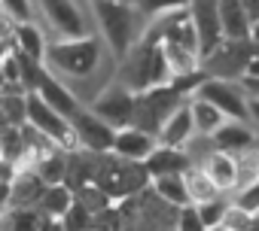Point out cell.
<instances>
[{
  "mask_svg": "<svg viewBox=\"0 0 259 231\" xmlns=\"http://www.w3.org/2000/svg\"><path fill=\"white\" fill-rule=\"evenodd\" d=\"M183 183H186V192H189V201L192 204H207L213 198H220L223 192L213 186V180L207 177V170L201 164H192L186 174H183Z\"/></svg>",
  "mask_w": 259,
  "mask_h": 231,
  "instance_id": "cell-22",
  "label": "cell"
},
{
  "mask_svg": "<svg viewBox=\"0 0 259 231\" xmlns=\"http://www.w3.org/2000/svg\"><path fill=\"white\" fill-rule=\"evenodd\" d=\"M156 146H159V137H153V134L135 128V125H128V128L116 131L113 155H119V158H125V161H141V164H144V161L156 152Z\"/></svg>",
  "mask_w": 259,
  "mask_h": 231,
  "instance_id": "cell-13",
  "label": "cell"
},
{
  "mask_svg": "<svg viewBox=\"0 0 259 231\" xmlns=\"http://www.w3.org/2000/svg\"><path fill=\"white\" fill-rule=\"evenodd\" d=\"M64 228L67 231H92V225H95V213L85 207V204H79V201H73V207L64 213Z\"/></svg>",
  "mask_w": 259,
  "mask_h": 231,
  "instance_id": "cell-34",
  "label": "cell"
},
{
  "mask_svg": "<svg viewBox=\"0 0 259 231\" xmlns=\"http://www.w3.org/2000/svg\"><path fill=\"white\" fill-rule=\"evenodd\" d=\"M253 219H256V216H250V213H244L241 207H235V204H232V207L226 210V219H223V225H226L229 231H244V228H247Z\"/></svg>",
  "mask_w": 259,
  "mask_h": 231,
  "instance_id": "cell-38",
  "label": "cell"
},
{
  "mask_svg": "<svg viewBox=\"0 0 259 231\" xmlns=\"http://www.w3.org/2000/svg\"><path fill=\"white\" fill-rule=\"evenodd\" d=\"M4 213H7V207H0V222H4Z\"/></svg>",
  "mask_w": 259,
  "mask_h": 231,
  "instance_id": "cell-50",
  "label": "cell"
},
{
  "mask_svg": "<svg viewBox=\"0 0 259 231\" xmlns=\"http://www.w3.org/2000/svg\"><path fill=\"white\" fill-rule=\"evenodd\" d=\"M13 40H16V49H19V52L31 55V58H37V61L46 58V46H49V43L43 40V34H40V28H37L34 22H16Z\"/></svg>",
  "mask_w": 259,
  "mask_h": 231,
  "instance_id": "cell-23",
  "label": "cell"
},
{
  "mask_svg": "<svg viewBox=\"0 0 259 231\" xmlns=\"http://www.w3.org/2000/svg\"><path fill=\"white\" fill-rule=\"evenodd\" d=\"M92 112L101 116L107 125H113L116 131L132 125V116H135V91L119 85H107L95 100H92Z\"/></svg>",
  "mask_w": 259,
  "mask_h": 231,
  "instance_id": "cell-9",
  "label": "cell"
},
{
  "mask_svg": "<svg viewBox=\"0 0 259 231\" xmlns=\"http://www.w3.org/2000/svg\"><path fill=\"white\" fill-rule=\"evenodd\" d=\"M73 201H76V192L67 183H58V186H49L46 189V195L40 198L37 210L43 216H49V219H64V213L73 207Z\"/></svg>",
  "mask_w": 259,
  "mask_h": 231,
  "instance_id": "cell-21",
  "label": "cell"
},
{
  "mask_svg": "<svg viewBox=\"0 0 259 231\" xmlns=\"http://www.w3.org/2000/svg\"><path fill=\"white\" fill-rule=\"evenodd\" d=\"M220 22H223L226 40H250L253 22L247 19L241 0H220Z\"/></svg>",
  "mask_w": 259,
  "mask_h": 231,
  "instance_id": "cell-20",
  "label": "cell"
},
{
  "mask_svg": "<svg viewBox=\"0 0 259 231\" xmlns=\"http://www.w3.org/2000/svg\"><path fill=\"white\" fill-rule=\"evenodd\" d=\"M0 16H7V7H4V4H0Z\"/></svg>",
  "mask_w": 259,
  "mask_h": 231,
  "instance_id": "cell-51",
  "label": "cell"
},
{
  "mask_svg": "<svg viewBox=\"0 0 259 231\" xmlns=\"http://www.w3.org/2000/svg\"><path fill=\"white\" fill-rule=\"evenodd\" d=\"M177 231H207L204 222H201V216H198V207L195 204L180 207V213H177Z\"/></svg>",
  "mask_w": 259,
  "mask_h": 231,
  "instance_id": "cell-37",
  "label": "cell"
},
{
  "mask_svg": "<svg viewBox=\"0 0 259 231\" xmlns=\"http://www.w3.org/2000/svg\"><path fill=\"white\" fill-rule=\"evenodd\" d=\"M7 128H13V122L7 119V112H4V109H0V134H4Z\"/></svg>",
  "mask_w": 259,
  "mask_h": 231,
  "instance_id": "cell-46",
  "label": "cell"
},
{
  "mask_svg": "<svg viewBox=\"0 0 259 231\" xmlns=\"http://www.w3.org/2000/svg\"><path fill=\"white\" fill-rule=\"evenodd\" d=\"M259 55V43L253 40H223L207 58H201V67L207 76L217 79H244L250 61Z\"/></svg>",
  "mask_w": 259,
  "mask_h": 231,
  "instance_id": "cell-6",
  "label": "cell"
},
{
  "mask_svg": "<svg viewBox=\"0 0 259 231\" xmlns=\"http://www.w3.org/2000/svg\"><path fill=\"white\" fill-rule=\"evenodd\" d=\"M192 155L186 149H174V146H156V152L144 161L150 180H159V177H183L189 167H192Z\"/></svg>",
  "mask_w": 259,
  "mask_h": 231,
  "instance_id": "cell-14",
  "label": "cell"
},
{
  "mask_svg": "<svg viewBox=\"0 0 259 231\" xmlns=\"http://www.w3.org/2000/svg\"><path fill=\"white\" fill-rule=\"evenodd\" d=\"M0 109L7 112V119L13 125H28V91L25 88H16V85H7L0 91Z\"/></svg>",
  "mask_w": 259,
  "mask_h": 231,
  "instance_id": "cell-27",
  "label": "cell"
},
{
  "mask_svg": "<svg viewBox=\"0 0 259 231\" xmlns=\"http://www.w3.org/2000/svg\"><path fill=\"white\" fill-rule=\"evenodd\" d=\"M192 119H195V131L201 134V137H213L220 128H223V122H226V116L213 106V103H207V100H201V97H195L192 103Z\"/></svg>",
  "mask_w": 259,
  "mask_h": 231,
  "instance_id": "cell-26",
  "label": "cell"
},
{
  "mask_svg": "<svg viewBox=\"0 0 259 231\" xmlns=\"http://www.w3.org/2000/svg\"><path fill=\"white\" fill-rule=\"evenodd\" d=\"M244 91H247V88L238 85L235 79H217V76H207L195 97L213 103V106L226 116V119L247 122V119H250V100L244 97Z\"/></svg>",
  "mask_w": 259,
  "mask_h": 231,
  "instance_id": "cell-7",
  "label": "cell"
},
{
  "mask_svg": "<svg viewBox=\"0 0 259 231\" xmlns=\"http://www.w3.org/2000/svg\"><path fill=\"white\" fill-rule=\"evenodd\" d=\"M10 195H13V183H0V207H10Z\"/></svg>",
  "mask_w": 259,
  "mask_h": 231,
  "instance_id": "cell-42",
  "label": "cell"
},
{
  "mask_svg": "<svg viewBox=\"0 0 259 231\" xmlns=\"http://www.w3.org/2000/svg\"><path fill=\"white\" fill-rule=\"evenodd\" d=\"M153 31L159 34L162 43H171V46H180V49H189V52L201 55L198 52V31H195V22H192L189 10H177L171 16H162L159 25H153Z\"/></svg>",
  "mask_w": 259,
  "mask_h": 231,
  "instance_id": "cell-12",
  "label": "cell"
},
{
  "mask_svg": "<svg viewBox=\"0 0 259 231\" xmlns=\"http://www.w3.org/2000/svg\"><path fill=\"white\" fill-rule=\"evenodd\" d=\"M104 40L89 34L82 40H55L46 46V67L55 76H70V79H89L101 67L104 58Z\"/></svg>",
  "mask_w": 259,
  "mask_h": 231,
  "instance_id": "cell-3",
  "label": "cell"
},
{
  "mask_svg": "<svg viewBox=\"0 0 259 231\" xmlns=\"http://www.w3.org/2000/svg\"><path fill=\"white\" fill-rule=\"evenodd\" d=\"M16 58H19V70H22V85H25V91L31 94V91H37V85H40V76H43V61H37V58H31V55H25V52H19L16 49Z\"/></svg>",
  "mask_w": 259,
  "mask_h": 231,
  "instance_id": "cell-31",
  "label": "cell"
},
{
  "mask_svg": "<svg viewBox=\"0 0 259 231\" xmlns=\"http://www.w3.org/2000/svg\"><path fill=\"white\" fill-rule=\"evenodd\" d=\"M92 10L98 19V28L104 34V43L110 46V55L116 61H125L132 49L147 37L150 19L138 4H125V0H92Z\"/></svg>",
  "mask_w": 259,
  "mask_h": 231,
  "instance_id": "cell-1",
  "label": "cell"
},
{
  "mask_svg": "<svg viewBox=\"0 0 259 231\" xmlns=\"http://www.w3.org/2000/svg\"><path fill=\"white\" fill-rule=\"evenodd\" d=\"M171 76L174 73H171V64H168V55H165V43L159 40V34L150 25L147 37L122 61L119 79H122L125 88H132L138 94V91H147V88H156V85H168Z\"/></svg>",
  "mask_w": 259,
  "mask_h": 231,
  "instance_id": "cell-2",
  "label": "cell"
},
{
  "mask_svg": "<svg viewBox=\"0 0 259 231\" xmlns=\"http://www.w3.org/2000/svg\"><path fill=\"white\" fill-rule=\"evenodd\" d=\"M150 189H153L162 201H168V204H174V207H186V204H192L183 177H159V180L150 183Z\"/></svg>",
  "mask_w": 259,
  "mask_h": 231,
  "instance_id": "cell-28",
  "label": "cell"
},
{
  "mask_svg": "<svg viewBox=\"0 0 259 231\" xmlns=\"http://www.w3.org/2000/svg\"><path fill=\"white\" fill-rule=\"evenodd\" d=\"M34 170L46 180V186H58V183H64V180H67V152L58 149V146L49 149V152H43V155L37 158Z\"/></svg>",
  "mask_w": 259,
  "mask_h": 231,
  "instance_id": "cell-24",
  "label": "cell"
},
{
  "mask_svg": "<svg viewBox=\"0 0 259 231\" xmlns=\"http://www.w3.org/2000/svg\"><path fill=\"white\" fill-rule=\"evenodd\" d=\"M192 0H138V7L144 10L147 19H162V16H171L177 10H189Z\"/></svg>",
  "mask_w": 259,
  "mask_h": 231,
  "instance_id": "cell-33",
  "label": "cell"
},
{
  "mask_svg": "<svg viewBox=\"0 0 259 231\" xmlns=\"http://www.w3.org/2000/svg\"><path fill=\"white\" fill-rule=\"evenodd\" d=\"M247 76H250V79H259V55L250 61V67H247Z\"/></svg>",
  "mask_w": 259,
  "mask_h": 231,
  "instance_id": "cell-44",
  "label": "cell"
},
{
  "mask_svg": "<svg viewBox=\"0 0 259 231\" xmlns=\"http://www.w3.org/2000/svg\"><path fill=\"white\" fill-rule=\"evenodd\" d=\"M244 231H259V216H256V219H253V222H250V225H247Z\"/></svg>",
  "mask_w": 259,
  "mask_h": 231,
  "instance_id": "cell-48",
  "label": "cell"
},
{
  "mask_svg": "<svg viewBox=\"0 0 259 231\" xmlns=\"http://www.w3.org/2000/svg\"><path fill=\"white\" fill-rule=\"evenodd\" d=\"M210 231H229V228H226V225H217V228H210Z\"/></svg>",
  "mask_w": 259,
  "mask_h": 231,
  "instance_id": "cell-49",
  "label": "cell"
},
{
  "mask_svg": "<svg viewBox=\"0 0 259 231\" xmlns=\"http://www.w3.org/2000/svg\"><path fill=\"white\" fill-rule=\"evenodd\" d=\"M43 219L46 216L37 207H7L0 231H40Z\"/></svg>",
  "mask_w": 259,
  "mask_h": 231,
  "instance_id": "cell-25",
  "label": "cell"
},
{
  "mask_svg": "<svg viewBox=\"0 0 259 231\" xmlns=\"http://www.w3.org/2000/svg\"><path fill=\"white\" fill-rule=\"evenodd\" d=\"M37 94L52 106V109H58L61 116H67V119H70V116L79 109V100H76V94L61 82V76H55L49 67L43 70V76H40V85H37Z\"/></svg>",
  "mask_w": 259,
  "mask_h": 231,
  "instance_id": "cell-15",
  "label": "cell"
},
{
  "mask_svg": "<svg viewBox=\"0 0 259 231\" xmlns=\"http://www.w3.org/2000/svg\"><path fill=\"white\" fill-rule=\"evenodd\" d=\"M250 40L259 43V22H253V31H250Z\"/></svg>",
  "mask_w": 259,
  "mask_h": 231,
  "instance_id": "cell-47",
  "label": "cell"
},
{
  "mask_svg": "<svg viewBox=\"0 0 259 231\" xmlns=\"http://www.w3.org/2000/svg\"><path fill=\"white\" fill-rule=\"evenodd\" d=\"M150 174L141 161H125L113 152L98 155V170H95V183L113 204H122L125 198H135L144 189H150Z\"/></svg>",
  "mask_w": 259,
  "mask_h": 231,
  "instance_id": "cell-4",
  "label": "cell"
},
{
  "mask_svg": "<svg viewBox=\"0 0 259 231\" xmlns=\"http://www.w3.org/2000/svg\"><path fill=\"white\" fill-rule=\"evenodd\" d=\"M241 85H244V88H247L253 97H259V79H250V76H244V79H241Z\"/></svg>",
  "mask_w": 259,
  "mask_h": 231,
  "instance_id": "cell-43",
  "label": "cell"
},
{
  "mask_svg": "<svg viewBox=\"0 0 259 231\" xmlns=\"http://www.w3.org/2000/svg\"><path fill=\"white\" fill-rule=\"evenodd\" d=\"M195 134H198V131H195V119H192V106L183 103V106L171 116V119L165 122V128L159 131V143H162V146H174V149H186Z\"/></svg>",
  "mask_w": 259,
  "mask_h": 231,
  "instance_id": "cell-16",
  "label": "cell"
},
{
  "mask_svg": "<svg viewBox=\"0 0 259 231\" xmlns=\"http://www.w3.org/2000/svg\"><path fill=\"white\" fill-rule=\"evenodd\" d=\"M0 158H4V143H0Z\"/></svg>",
  "mask_w": 259,
  "mask_h": 231,
  "instance_id": "cell-52",
  "label": "cell"
},
{
  "mask_svg": "<svg viewBox=\"0 0 259 231\" xmlns=\"http://www.w3.org/2000/svg\"><path fill=\"white\" fill-rule=\"evenodd\" d=\"M189 13H192L195 31H198V52H201V58H207L226 40L223 22H220V0H192Z\"/></svg>",
  "mask_w": 259,
  "mask_h": 231,
  "instance_id": "cell-11",
  "label": "cell"
},
{
  "mask_svg": "<svg viewBox=\"0 0 259 231\" xmlns=\"http://www.w3.org/2000/svg\"><path fill=\"white\" fill-rule=\"evenodd\" d=\"M125 4H138V0H125Z\"/></svg>",
  "mask_w": 259,
  "mask_h": 231,
  "instance_id": "cell-53",
  "label": "cell"
},
{
  "mask_svg": "<svg viewBox=\"0 0 259 231\" xmlns=\"http://www.w3.org/2000/svg\"><path fill=\"white\" fill-rule=\"evenodd\" d=\"M195 207H198V216H201L204 228L210 231V228L223 225V219H226V210H229L232 204L226 201V195H220V198H213V201H207V204H195Z\"/></svg>",
  "mask_w": 259,
  "mask_h": 231,
  "instance_id": "cell-32",
  "label": "cell"
},
{
  "mask_svg": "<svg viewBox=\"0 0 259 231\" xmlns=\"http://www.w3.org/2000/svg\"><path fill=\"white\" fill-rule=\"evenodd\" d=\"M235 161H238V189H241V186H250V183L259 180V149H256V146L238 152Z\"/></svg>",
  "mask_w": 259,
  "mask_h": 231,
  "instance_id": "cell-30",
  "label": "cell"
},
{
  "mask_svg": "<svg viewBox=\"0 0 259 231\" xmlns=\"http://www.w3.org/2000/svg\"><path fill=\"white\" fill-rule=\"evenodd\" d=\"M232 204H235V207H241V210H244V213H250V216H259V180H256V183H250V186L235 189Z\"/></svg>",
  "mask_w": 259,
  "mask_h": 231,
  "instance_id": "cell-36",
  "label": "cell"
},
{
  "mask_svg": "<svg viewBox=\"0 0 259 231\" xmlns=\"http://www.w3.org/2000/svg\"><path fill=\"white\" fill-rule=\"evenodd\" d=\"M40 231H67V228H64V222H61V219H49V216H46V219H43V225H40Z\"/></svg>",
  "mask_w": 259,
  "mask_h": 231,
  "instance_id": "cell-41",
  "label": "cell"
},
{
  "mask_svg": "<svg viewBox=\"0 0 259 231\" xmlns=\"http://www.w3.org/2000/svg\"><path fill=\"white\" fill-rule=\"evenodd\" d=\"M241 7H244L250 22H259V0H241Z\"/></svg>",
  "mask_w": 259,
  "mask_h": 231,
  "instance_id": "cell-40",
  "label": "cell"
},
{
  "mask_svg": "<svg viewBox=\"0 0 259 231\" xmlns=\"http://www.w3.org/2000/svg\"><path fill=\"white\" fill-rule=\"evenodd\" d=\"M46 180L34 170V167H22L13 180V195H10V207H37L40 198L46 195Z\"/></svg>",
  "mask_w": 259,
  "mask_h": 231,
  "instance_id": "cell-18",
  "label": "cell"
},
{
  "mask_svg": "<svg viewBox=\"0 0 259 231\" xmlns=\"http://www.w3.org/2000/svg\"><path fill=\"white\" fill-rule=\"evenodd\" d=\"M165 55H168V64H171V73H174V76L201 70V55H195V52H189V49H180V46L165 43Z\"/></svg>",
  "mask_w": 259,
  "mask_h": 231,
  "instance_id": "cell-29",
  "label": "cell"
},
{
  "mask_svg": "<svg viewBox=\"0 0 259 231\" xmlns=\"http://www.w3.org/2000/svg\"><path fill=\"white\" fill-rule=\"evenodd\" d=\"M250 119L259 122V97H250Z\"/></svg>",
  "mask_w": 259,
  "mask_h": 231,
  "instance_id": "cell-45",
  "label": "cell"
},
{
  "mask_svg": "<svg viewBox=\"0 0 259 231\" xmlns=\"http://www.w3.org/2000/svg\"><path fill=\"white\" fill-rule=\"evenodd\" d=\"M201 167L207 170V177L213 180V186H217L223 195H229L232 189H238V161H235V155L220 152V149H210V152L204 155Z\"/></svg>",
  "mask_w": 259,
  "mask_h": 231,
  "instance_id": "cell-17",
  "label": "cell"
},
{
  "mask_svg": "<svg viewBox=\"0 0 259 231\" xmlns=\"http://www.w3.org/2000/svg\"><path fill=\"white\" fill-rule=\"evenodd\" d=\"M70 125H73V131H76V137H79V146H82V149L98 152V155L113 152L116 128H113V125H107L101 116H95L92 109H82V106H79V109L70 116Z\"/></svg>",
  "mask_w": 259,
  "mask_h": 231,
  "instance_id": "cell-10",
  "label": "cell"
},
{
  "mask_svg": "<svg viewBox=\"0 0 259 231\" xmlns=\"http://www.w3.org/2000/svg\"><path fill=\"white\" fill-rule=\"evenodd\" d=\"M213 140V149H220V152H229V155H238V152H244V149H250L253 146V131L247 128V122H235V119H226L223 122V128L210 137Z\"/></svg>",
  "mask_w": 259,
  "mask_h": 231,
  "instance_id": "cell-19",
  "label": "cell"
},
{
  "mask_svg": "<svg viewBox=\"0 0 259 231\" xmlns=\"http://www.w3.org/2000/svg\"><path fill=\"white\" fill-rule=\"evenodd\" d=\"M204 79H207V73H204V67L201 70H195V73H180V76H171V88L174 91H180L183 97H189V94H198V88L204 85Z\"/></svg>",
  "mask_w": 259,
  "mask_h": 231,
  "instance_id": "cell-35",
  "label": "cell"
},
{
  "mask_svg": "<svg viewBox=\"0 0 259 231\" xmlns=\"http://www.w3.org/2000/svg\"><path fill=\"white\" fill-rule=\"evenodd\" d=\"M40 4V13L46 19V25L55 31L58 40H82L89 37V22H85V13L76 0H37Z\"/></svg>",
  "mask_w": 259,
  "mask_h": 231,
  "instance_id": "cell-8",
  "label": "cell"
},
{
  "mask_svg": "<svg viewBox=\"0 0 259 231\" xmlns=\"http://www.w3.org/2000/svg\"><path fill=\"white\" fill-rule=\"evenodd\" d=\"M0 4L7 7V16L13 22H31V0H0Z\"/></svg>",
  "mask_w": 259,
  "mask_h": 231,
  "instance_id": "cell-39",
  "label": "cell"
},
{
  "mask_svg": "<svg viewBox=\"0 0 259 231\" xmlns=\"http://www.w3.org/2000/svg\"><path fill=\"white\" fill-rule=\"evenodd\" d=\"M186 103V97L180 91H174L171 85H156L147 91L135 94V116H132V125L159 137V131L165 128V122Z\"/></svg>",
  "mask_w": 259,
  "mask_h": 231,
  "instance_id": "cell-5",
  "label": "cell"
}]
</instances>
